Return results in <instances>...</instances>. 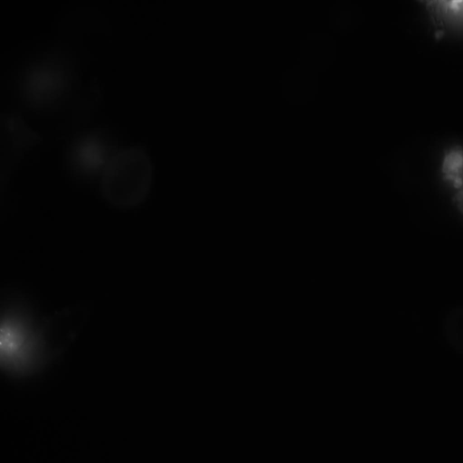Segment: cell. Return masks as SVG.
I'll return each mask as SVG.
<instances>
[{"label":"cell","instance_id":"obj_6","mask_svg":"<svg viewBox=\"0 0 463 463\" xmlns=\"http://www.w3.org/2000/svg\"><path fill=\"white\" fill-rule=\"evenodd\" d=\"M439 173L442 181L453 191L463 184V146L447 147L441 156Z\"/></svg>","mask_w":463,"mask_h":463},{"label":"cell","instance_id":"obj_2","mask_svg":"<svg viewBox=\"0 0 463 463\" xmlns=\"http://www.w3.org/2000/svg\"><path fill=\"white\" fill-rule=\"evenodd\" d=\"M71 83L69 66L52 58L30 65L22 75L20 89L22 97L31 106L48 108L62 99Z\"/></svg>","mask_w":463,"mask_h":463},{"label":"cell","instance_id":"obj_7","mask_svg":"<svg viewBox=\"0 0 463 463\" xmlns=\"http://www.w3.org/2000/svg\"><path fill=\"white\" fill-rule=\"evenodd\" d=\"M425 4L437 25L442 28L463 26V0L429 1Z\"/></svg>","mask_w":463,"mask_h":463},{"label":"cell","instance_id":"obj_8","mask_svg":"<svg viewBox=\"0 0 463 463\" xmlns=\"http://www.w3.org/2000/svg\"><path fill=\"white\" fill-rule=\"evenodd\" d=\"M453 202L457 209L463 213V184L453 191Z\"/></svg>","mask_w":463,"mask_h":463},{"label":"cell","instance_id":"obj_1","mask_svg":"<svg viewBox=\"0 0 463 463\" xmlns=\"http://www.w3.org/2000/svg\"><path fill=\"white\" fill-rule=\"evenodd\" d=\"M151 183V161L139 147H128L114 153L101 174L103 196L120 208L140 203L147 195Z\"/></svg>","mask_w":463,"mask_h":463},{"label":"cell","instance_id":"obj_4","mask_svg":"<svg viewBox=\"0 0 463 463\" xmlns=\"http://www.w3.org/2000/svg\"><path fill=\"white\" fill-rule=\"evenodd\" d=\"M40 140L17 115L1 116V173L8 174L23 153Z\"/></svg>","mask_w":463,"mask_h":463},{"label":"cell","instance_id":"obj_3","mask_svg":"<svg viewBox=\"0 0 463 463\" xmlns=\"http://www.w3.org/2000/svg\"><path fill=\"white\" fill-rule=\"evenodd\" d=\"M85 318V310L79 307L63 309L50 317L38 335L42 354L52 356L67 347L82 327Z\"/></svg>","mask_w":463,"mask_h":463},{"label":"cell","instance_id":"obj_5","mask_svg":"<svg viewBox=\"0 0 463 463\" xmlns=\"http://www.w3.org/2000/svg\"><path fill=\"white\" fill-rule=\"evenodd\" d=\"M114 154L111 145L103 137L96 134L84 136L75 141L69 152L71 168L84 175H93L103 172Z\"/></svg>","mask_w":463,"mask_h":463}]
</instances>
